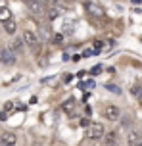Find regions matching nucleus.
<instances>
[{
	"label": "nucleus",
	"instance_id": "1",
	"mask_svg": "<svg viewBox=\"0 0 142 146\" xmlns=\"http://www.w3.org/2000/svg\"><path fill=\"white\" fill-rule=\"evenodd\" d=\"M23 42L29 46L31 52H33L35 56H38V54H40V40H38V35L35 33V31H31V29H25V31H23Z\"/></svg>",
	"mask_w": 142,
	"mask_h": 146
},
{
	"label": "nucleus",
	"instance_id": "2",
	"mask_svg": "<svg viewBox=\"0 0 142 146\" xmlns=\"http://www.w3.org/2000/svg\"><path fill=\"white\" fill-rule=\"evenodd\" d=\"M106 135V127L102 123H90L89 125V139L90 140H100Z\"/></svg>",
	"mask_w": 142,
	"mask_h": 146
},
{
	"label": "nucleus",
	"instance_id": "3",
	"mask_svg": "<svg viewBox=\"0 0 142 146\" xmlns=\"http://www.w3.org/2000/svg\"><path fill=\"white\" fill-rule=\"evenodd\" d=\"M0 64L2 66H14L15 64V52L12 48H2L0 50Z\"/></svg>",
	"mask_w": 142,
	"mask_h": 146
},
{
	"label": "nucleus",
	"instance_id": "4",
	"mask_svg": "<svg viewBox=\"0 0 142 146\" xmlns=\"http://www.w3.org/2000/svg\"><path fill=\"white\" fill-rule=\"evenodd\" d=\"M104 117L106 119H110V121H117L121 117V110L115 106V104H108L104 108Z\"/></svg>",
	"mask_w": 142,
	"mask_h": 146
},
{
	"label": "nucleus",
	"instance_id": "5",
	"mask_svg": "<svg viewBox=\"0 0 142 146\" xmlns=\"http://www.w3.org/2000/svg\"><path fill=\"white\" fill-rule=\"evenodd\" d=\"M25 4H27V8H29V10H31V12H33L35 15H42V14H46V6L42 4V2H40V0H27Z\"/></svg>",
	"mask_w": 142,
	"mask_h": 146
},
{
	"label": "nucleus",
	"instance_id": "6",
	"mask_svg": "<svg viewBox=\"0 0 142 146\" xmlns=\"http://www.w3.org/2000/svg\"><path fill=\"white\" fill-rule=\"evenodd\" d=\"M0 146H15V135L14 133H2L0 135Z\"/></svg>",
	"mask_w": 142,
	"mask_h": 146
},
{
	"label": "nucleus",
	"instance_id": "7",
	"mask_svg": "<svg viewBox=\"0 0 142 146\" xmlns=\"http://www.w3.org/2000/svg\"><path fill=\"white\" fill-rule=\"evenodd\" d=\"M127 142L131 146H136L138 142H142V135L138 131H131V133H129V137H127Z\"/></svg>",
	"mask_w": 142,
	"mask_h": 146
},
{
	"label": "nucleus",
	"instance_id": "8",
	"mask_svg": "<svg viewBox=\"0 0 142 146\" xmlns=\"http://www.w3.org/2000/svg\"><path fill=\"white\" fill-rule=\"evenodd\" d=\"M102 140H104L106 146H117V133H106L104 137H102Z\"/></svg>",
	"mask_w": 142,
	"mask_h": 146
},
{
	"label": "nucleus",
	"instance_id": "9",
	"mask_svg": "<svg viewBox=\"0 0 142 146\" xmlns=\"http://www.w3.org/2000/svg\"><path fill=\"white\" fill-rule=\"evenodd\" d=\"M23 46H25V42H23V36H15L14 40H12V44H10V48L14 52H21Z\"/></svg>",
	"mask_w": 142,
	"mask_h": 146
},
{
	"label": "nucleus",
	"instance_id": "10",
	"mask_svg": "<svg viewBox=\"0 0 142 146\" xmlns=\"http://www.w3.org/2000/svg\"><path fill=\"white\" fill-rule=\"evenodd\" d=\"M2 27H4V31H6L8 35H15V31H17V25H15L14 19H8V21L2 23Z\"/></svg>",
	"mask_w": 142,
	"mask_h": 146
},
{
	"label": "nucleus",
	"instance_id": "11",
	"mask_svg": "<svg viewBox=\"0 0 142 146\" xmlns=\"http://www.w3.org/2000/svg\"><path fill=\"white\" fill-rule=\"evenodd\" d=\"M61 108H63V111H65L67 115H73V111H75V100H73V98H67L65 102L61 104Z\"/></svg>",
	"mask_w": 142,
	"mask_h": 146
},
{
	"label": "nucleus",
	"instance_id": "12",
	"mask_svg": "<svg viewBox=\"0 0 142 146\" xmlns=\"http://www.w3.org/2000/svg\"><path fill=\"white\" fill-rule=\"evenodd\" d=\"M8 19H14V17H12V12H10V8H8V6H0V21L4 23V21H8Z\"/></svg>",
	"mask_w": 142,
	"mask_h": 146
},
{
	"label": "nucleus",
	"instance_id": "13",
	"mask_svg": "<svg viewBox=\"0 0 142 146\" xmlns=\"http://www.w3.org/2000/svg\"><path fill=\"white\" fill-rule=\"evenodd\" d=\"M87 10H89L92 15H96V17H102L104 15V12H102V8L96 6V4H87Z\"/></svg>",
	"mask_w": 142,
	"mask_h": 146
},
{
	"label": "nucleus",
	"instance_id": "14",
	"mask_svg": "<svg viewBox=\"0 0 142 146\" xmlns=\"http://www.w3.org/2000/svg\"><path fill=\"white\" fill-rule=\"evenodd\" d=\"M63 40V36L61 35H54V42H61Z\"/></svg>",
	"mask_w": 142,
	"mask_h": 146
},
{
	"label": "nucleus",
	"instance_id": "15",
	"mask_svg": "<svg viewBox=\"0 0 142 146\" xmlns=\"http://www.w3.org/2000/svg\"><path fill=\"white\" fill-rule=\"evenodd\" d=\"M94 52H96V50H87V52H85V54H83V58H89V56H92Z\"/></svg>",
	"mask_w": 142,
	"mask_h": 146
},
{
	"label": "nucleus",
	"instance_id": "16",
	"mask_svg": "<svg viewBox=\"0 0 142 146\" xmlns=\"http://www.w3.org/2000/svg\"><path fill=\"white\" fill-rule=\"evenodd\" d=\"M94 46H96V50H100V48L104 46V42H102V40H96V44H94Z\"/></svg>",
	"mask_w": 142,
	"mask_h": 146
},
{
	"label": "nucleus",
	"instance_id": "17",
	"mask_svg": "<svg viewBox=\"0 0 142 146\" xmlns=\"http://www.w3.org/2000/svg\"><path fill=\"white\" fill-rule=\"evenodd\" d=\"M81 125H85V127H87V125H90V121L87 119V117H83V119H81Z\"/></svg>",
	"mask_w": 142,
	"mask_h": 146
},
{
	"label": "nucleus",
	"instance_id": "18",
	"mask_svg": "<svg viewBox=\"0 0 142 146\" xmlns=\"http://www.w3.org/2000/svg\"><path fill=\"white\" fill-rule=\"evenodd\" d=\"M100 69H102V67H100V66H96V67H92V73H94V75H98V71H100Z\"/></svg>",
	"mask_w": 142,
	"mask_h": 146
},
{
	"label": "nucleus",
	"instance_id": "19",
	"mask_svg": "<svg viewBox=\"0 0 142 146\" xmlns=\"http://www.w3.org/2000/svg\"><path fill=\"white\" fill-rule=\"evenodd\" d=\"M33 146H42V144H40L38 140H35V142H33Z\"/></svg>",
	"mask_w": 142,
	"mask_h": 146
},
{
	"label": "nucleus",
	"instance_id": "20",
	"mask_svg": "<svg viewBox=\"0 0 142 146\" xmlns=\"http://www.w3.org/2000/svg\"><path fill=\"white\" fill-rule=\"evenodd\" d=\"M136 146H142V142H138V144H136Z\"/></svg>",
	"mask_w": 142,
	"mask_h": 146
},
{
	"label": "nucleus",
	"instance_id": "21",
	"mask_svg": "<svg viewBox=\"0 0 142 146\" xmlns=\"http://www.w3.org/2000/svg\"><path fill=\"white\" fill-rule=\"evenodd\" d=\"M23 2H27V0H23Z\"/></svg>",
	"mask_w": 142,
	"mask_h": 146
}]
</instances>
